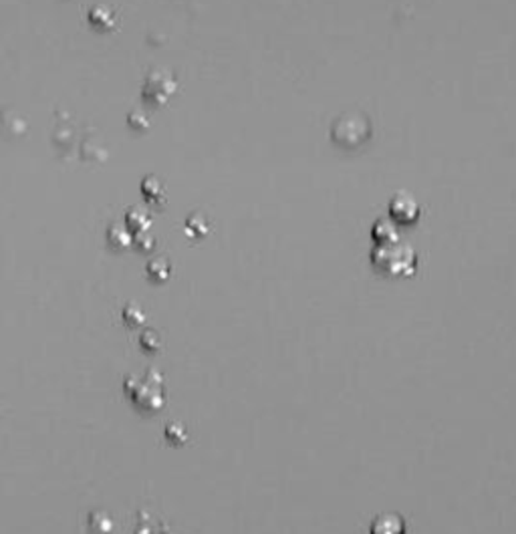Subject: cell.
Masks as SVG:
<instances>
[{
	"label": "cell",
	"mask_w": 516,
	"mask_h": 534,
	"mask_svg": "<svg viewBox=\"0 0 516 534\" xmlns=\"http://www.w3.org/2000/svg\"><path fill=\"white\" fill-rule=\"evenodd\" d=\"M371 262L373 266L389 276H409L416 273L418 259L416 252L409 246L403 244H386V246H375L371 250Z\"/></svg>",
	"instance_id": "1"
},
{
	"label": "cell",
	"mask_w": 516,
	"mask_h": 534,
	"mask_svg": "<svg viewBox=\"0 0 516 534\" xmlns=\"http://www.w3.org/2000/svg\"><path fill=\"white\" fill-rule=\"evenodd\" d=\"M371 135V123L365 115L361 114H345L339 117L333 125L331 137L337 146L355 147L367 142Z\"/></svg>",
	"instance_id": "2"
},
{
	"label": "cell",
	"mask_w": 516,
	"mask_h": 534,
	"mask_svg": "<svg viewBox=\"0 0 516 534\" xmlns=\"http://www.w3.org/2000/svg\"><path fill=\"white\" fill-rule=\"evenodd\" d=\"M389 216H391L393 222L409 226V224H414L419 218L418 202L409 194L400 192V194L393 196L391 202H389Z\"/></svg>",
	"instance_id": "3"
},
{
	"label": "cell",
	"mask_w": 516,
	"mask_h": 534,
	"mask_svg": "<svg viewBox=\"0 0 516 534\" xmlns=\"http://www.w3.org/2000/svg\"><path fill=\"white\" fill-rule=\"evenodd\" d=\"M369 534H405V520L393 512L379 514L371 522Z\"/></svg>",
	"instance_id": "4"
},
{
	"label": "cell",
	"mask_w": 516,
	"mask_h": 534,
	"mask_svg": "<svg viewBox=\"0 0 516 534\" xmlns=\"http://www.w3.org/2000/svg\"><path fill=\"white\" fill-rule=\"evenodd\" d=\"M371 236L375 240V246H386V244H395L400 242V236H398V230L393 228L391 222L387 220H377L373 224V230H371Z\"/></svg>",
	"instance_id": "5"
},
{
	"label": "cell",
	"mask_w": 516,
	"mask_h": 534,
	"mask_svg": "<svg viewBox=\"0 0 516 534\" xmlns=\"http://www.w3.org/2000/svg\"><path fill=\"white\" fill-rule=\"evenodd\" d=\"M163 75H165L163 71H158V77H154V75L147 77V83L156 85V91L149 93V95H145V97L154 99L156 105H160L163 99L170 97V93H172V89H174V83L170 81V77H163Z\"/></svg>",
	"instance_id": "6"
},
{
	"label": "cell",
	"mask_w": 516,
	"mask_h": 534,
	"mask_svg": "<svg viewBox=\"0 0 516 534\" xmlns=\"http://www.w3.org/2000/svg\"><path fill=\"white\" fill-rule=\"evenodd\" d=\"M129 308H133V305H129ZM129 308H125V313H123V315H125V321H128V323H129ZM135 317H144V315H142V310H135V313H133V319H135ZM129 324L133 327V321H131V323H129Z\"/></svg>",
	"instance_id": "7"
}]
</instances>
